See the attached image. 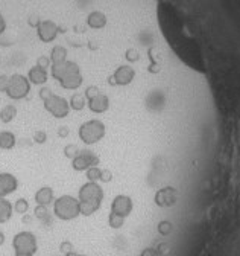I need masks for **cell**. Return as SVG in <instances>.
Listing matches in <instances>:
<instances>
[{
  "label": "cell",
  "mask_w": 240,
  "mask_h": 256,
  "mask_svg": "<svg viewBox=\"0 0 240 256\" xmlns=\"http://www.w3.org/2000/svg\"><path fill=\"white\" fill-rule=\"evenodd\" d=\"M53 214L62 221H72L81 215L79 200L73 195H61L53 201Z\"/></svg>",
  "instance_id": "6da1fadb"
},
{
  "label": "cell",
  "mask_w": 240,
  "mask_h": 256,
  "mask_svg": "<svg viewBox=\"0 0 240 256\" xmlns=\"http://www.w3.org/2000/svg\"><path fill=\"white\" fill-rule=\"evenodd\" d=\"M107 134V127L101 119H90L84 122L78 130V136L85 145H94Z\"/></svg>",
  "instance_id": "7a4b0ae2"
},
{
  "label": "cell",
  "mask_w": 240,
  "mask_h": 256,
  "mask_svg": "<svg viewBox=\"0 0 240 256\" xmlns=\"http://www.w3.org/2000/svg\"><path fill=\"white\" fill-rule=\"evenodd\" d=\"M29 92H30V83H29L27 76H25L22 73H14L9 76V84L5 92L8 95V98H11L14 101H20V99L26 98Z\"/></svg>",
  "instance_id": "3957f363"
},
{
  "label": "cell",
  "mask_w": 240,
  "mask_h": 256,
  "mask_svg": "<svg viewBox=\"0 0 240 256\" xmlns=\"http://www.w3.org/2000/svg\"><path fill=\"white\" fill-rule=\"evenodd\" d=\"M104 197V188L98 182H87L78 191V200L84 203H94L102 206Z\"/></svg>",
  "instance_id": "277c9868"
},
{
  "label": "cell",
  "mask_w": 240,
  "mask_h": 256,
  "mask_svg": "<svg viewBox=\"0 0 240 256\" xmlns=\"http://www.w3.org/2000/svg\"><path fill=\"white\" fill-rule=\"evenodd\" d=\"M44 108L49 111V113L56 118V119H62V118H67L70 113V104L66 98H62L59 95H52L49 96L47 99L43 101Z\"/></svg>",
  "instance_id": "5b68a950"
},
{
  "label": "cell",
  "mask_w": 240,
  "mask_h": 256,
  "mask_svg": "<svg viewBox=\"0 0 240 256\" xmlns=\"http://www.w3.org/2000/svg\"><path fill=\"white\" fill-rule=\"evenodd\" d=\"M12 247L15 252H23V253H32L35 255V252L38 250V244H37V238L35 235L29 232V230H22L12 239Z\"/></svg>",
  "instance_id": "8992f818"
},
{
  "label": "cell",
  "mask_w": 240,
  "mask_h": 256,
  "mask_svg": "<svg viewBox=\"0 0 240 256\" xmlns=\"http://www.w3.org/2000/svg\"><path fill=\"white\" fill-rule=\"evenodd\" d=\"M99 163H101L99 156H96L93 151H79L78 156L72 159V166L78 172L87 171L91 166H99Z\"/></svg>",
  "instance_id": "52a82bcc"
},
{
  "label": "cell",
  "mask_w": 240,
  "mask_h": 256,
  "mask_svg": "<svg viewBox=\"0 0 240 256\" xmlns=\"http://www.w3.org/2000/svg\"><path fill=\"white\" fill-rule=\"evenodd\" d=\"M37 34L43 43H52L59 34V26L52 20H41L37 26Z\"/></svg>",
  "instance_id": "ba28073f"
},
{
  "label": "cell",
  "mask_w": 240,
  "mask_h": 256,
  "mask_svg": "<svg viewBox=\"0 0 240 256\" xmlns=\"http://www.w3.org/2000/svg\"><path fill=\"white\" fill-rule=\"evenodd\" d=\"M111 212L126 218L133 212V200L125 194L116 195L113 198V203H111Z\"/></svg>",
  "instance_id": "9c48e42d"
},
{
  "label": "cell",
  "mask_w": 240,
  "mask_h": 256,
  "mask_svg": "<svg viewBox=\"0 0 240 256\" xmlns=\"http://www.w3.org/2000/svg\"><path fill=\"white\" fill-rule=\"evenodd\" d=\"M154 200H155V204L160 207H170L177 203V189L172 186L158 189Z\"/></svg>",
  "instance_id": "30bf717a"
},
{
  "label": "cell",
  "mask_w": 240,
  "mask_h": 256,
  "mask_svg": "<svg viewBox=\"0 0 240 256\" xmlns=\"http://www.w3.org/2000/svg\"><path fill=\"white\" fill-rule=\"evenodd\" d=\"M19 188V180L11 172H0V197H8Z\"/></svg>",
  "instance_id": "8fae6325"
},
{
  "label": "cell",
  "mask_w": 240,
  "mask_h": 256,
  "mask_svg": "<svg viewBox=\"0 0 240 256\" xmlns=\"http://www.w3.org/2000/svg\"><path fill=\"white\" fill-rule=\"evenodd\" d=\"M108 108H109V98H108L107 93H99L98 96L88 99V110L91 111V113L102 115Z\"/></svg>",
  "instance_id": "7c38bea8"
},
{
  "label": "cell",
  "mask_w": 240,
  "mask_h": 256,
  "mask_svg": "<svg viewBox=\"0 0 240 256\" xmlns=\"http://www.w3.org/2000/svg\"><path fill=\"white\" fill-rule=\"evenodd\" d=\"M27 79L29 83L34 86H44L47 83V70L40 66L30 67L27 72Z\"/></svg>",
  "instance_id": "4fadbf2b"
},
{
  "label": "cell",
  "mask_w": 240,
  "mask_h": 256,
  "mask_svg": "<svg viewBox=\"0 0 240 256\" xmlns=\"http://www.w3.org/2000/svg\"><path fill=\"white\" fill-rule=\"evenodd\" d=\"M55 201V194H53V189L49 186H43L35 192V203L38 206H49Z\"/></svg>",
  "instance_id": "5bb4252c"
},
{
  "label": "cell",
  "mask_w": 240,
  "mask_h": 256,
  "mask_svg": "<svg viewBox=\"0 0 240 256\" xmlns=\"http://www.w3.org/2000/svg\"><path fill=\"white\" fill-rule=\"evenodd\" d=\"M14 212V206L6 197H0V224L8 223L12 217Z\"/></svg>",
  "instance_id": "9a60e30c"
},
{
  "label": "cell",
  "mask_w": 240,
  "mask_h": 256,
  "mask_svg": "<svg viewBox=\"0 0 240 256\" xmlns=\"http://www.w3.org/2000/svg\"><path fill=\"white\" fill-rule=\"evenodd\" d=\"M51 60H52V64L67 61V60H69V51H67V47H64L62 44L53 46L52 51H51Z\"/></svg>",
  "instance_id": "2e32d148"
},
{
  "label": "cell",
  "mask_w": 240,
  "mask_h": 256,
  "mask_svg": "<svg viewBox=\"0 0 240 256\" xmlns=\"http://www.w3.org/2000/svg\"><path fill=\"white\" fill-rule=\"evenodd\" d=\"M17 143V139H15V134L12 131H2L0 133V148L2 150H12Z\"/></svg>",
  "instance_id": "e0dca14e"
},
{
  "label": "cell",
  "mask_w": 240,
  "mask_h": 256,
  "mask_svg": "<svg viewBox=\"0 0 240 256\" xmlns=\"http://www.w3.org/2000/svg\"><path fill=\"white\" fill-rule=\"evenodd\" d=\"M15 116H17V108H15V105H12V104H8L0 110V121L3 124L12 122L15 119Z\"/></svg>",
  "instance_id": "ac0fdd59"
},
{
  "label": "cell",
  "mask_w": 240,
  "mask_h": 256,
  "mask_svg": "<svg viewBox=\"0 0 240 256\" xmlns=\"http://www.w3.org/2000/svg\"><path fill=\"white\" fill-rule=\"evenodd\" d=\"M85 96H84V93H73L72 95V98H70V101H69V104H70V108H73L75 111H81V110H84V107H85Z\"/></svg>",
  "instance_id": "d6986e66"
},
{
  "label": "cell",
  "mask_w": 240,
  "mask_h": 256,
  "mask_svg": "<svg viewBox=\"0 0 240 256\" xmlns=\"http://www.w3.org/2000/svg\"><path fill=\"white\" fill-rule=\"evenodd\" d=\"M79 209H81V215H84V217H90V215H93L96 211H99V209H101V204L79 201Z\"/></svg>",
  "instance_id": "ffe728a7"
},
{
  "label": "cell",
  "mask_w": 240,
  "mask_h": 256,
  "mask_svg": "<svg viewBox=\"0 0 240 256\" xmlns=\"http://www.w3.org/2000/svg\"><path fill=\"white\" fill-rule=\"evenodd\" d=\"M108 224H109L111 229H120L123 224H125V218L120 217V215H116L113 212H109V215H108Z\"/></svg>",
  "instance_id": "44dd1931"
},
{
  "label": "cell",
  "mask_w": 240,
  "mask_h": 256,
  "mask_svg": "<svg viewBox=\"0 0 240 256\" xmlns=\"http://www.w3.org/2000/svg\"><path fill=\"white\" fill-rule=\"evenodd\" d=\"M85 172H87L88 182H101V174H102V169H101L99 166H91V168H88Z\"/></svg>",
  "instance_id": "7402d4cb"
},
{
  "label": "cell",
  "mask_w": 240,
  "mask_h": 256,
  "mask_svg": "<svg viewBox=\"0 0 240 256\" xmlns=\"http://www.w3.org/2000/svg\"><path fill=\"white\" fill-rule=\"evenodd\" d=\"M14 211L17 212V214H20V215H26V212L29 211V203H27V200L19 198L17 201H15V204H14Z\"/></svg>",
  "instance_id": "603a6c76"
},
{
  "label": "cell",
  "mask_w": 240,
  "mask_h": 256,
  "mask_svg": "<svg viewBox=\"0 0 240 256\" xmlns=\"http://www.w3.org/2000/svg\"><path fill=\"white\" fill-rule=\"evenodd\" d=\"M172 229L173 227H172V223L170 221H161V223L158 224V232L161 233V235H164V236L169 235L172 232Z\"/></svg>",
  "instance_id": "cb8c5ba5"
},
{
  "label": "cell",
  "mask_w": 240,
  "mask_h": 256,
  "mask_svg": "<svg viewBox=\"0 0 240 256\" xmlns=\"http://www.w3.org/2000/svg\"><path fill=\"white\" fill-rule=\"evenodd\" d=\"M79 153V148L75 145V143H70V145H67L66 148H64V154H66V157L69 159H75Z\"/></svg>",
  "instance_id": "d4e9b609"
},
{
  "label": "cell",
  "mask_w": 240,
  "mask_h": 256,
  "mask_svg": "<svg viewBox=\"0 0 240 256\" xmlns=\"http://www.w3.org/2000/svg\"><path fill=\"white\" fill-rule=\"evenodd\" d=\"M34 140H35L37 143H44V142L47 140V134H46L43 130H37V131L34 133Z\"/></svg>",
  "instance_id": "484cf974"
},
{
  "label": "cell",
  "mask_w": 240,
  "mask_h": 256,
  "mask_svg": "<svg viewBox=\"0 0 240 256\" xmlns=\"http://www.w3.org/2000/svg\"><path fill=\"white\" fill-rule=\"evenodd\" d=\"M9 84V76L8 75H0V92L5 93Z\"/></svg>",
  "instance_id": "4316f807"
},
{
  "label": "cell",
  "mask_w": 240,
  "mask_h": 256,
  "mask_svg": "<svg viewBox=\"0 0 240 256\" xmlns=\"http://www.w3.org/2000/svg\"><path fill=\"white\" fill-rule=\"evenodd\" d=\"M35 217L40 218V220L46 218V217H47V207H46V206H38V204H37V207H35Z\"/></svg>",
  "instance_id": "83f0119b"
},
{
  "label": "cell",
  "mask_w": 240,
  "mask_h": 256,
  "mask_svg": "<svg viewBox=\"0 0 240 256\" xmlns=\"http://www.w3.org/2000/svg\"><path fill=\"white\" fill-rule=\"evenodd\" d=\"M111 179H113V174H111V171H109V169H102V174H101V182L108 183V182H111Z\"/></svg>",
  "instance_id": "f1b7e54d"
},
{
  "label": "cell",
  "mask_w": 240,
  "mask_h": 256,
  "mask_svg": "<svg viewBox=\"0 0 240 256\" xmlns=\"http://www.w3.org/2000/svg\"><path fill=\"white\" fill-rule=\"evenodd\" d=\"M52 95H53V92H52L51 89H47V87H44V89L40 90V98H41V101L47 99V98H49V96H52Z\"/></svg>",
  "instance_id": "f546056e"
},
{
  "label": "cell",
  "mask_w": 240,
  "mask_h": 256,
  "mask_svg": "<svg viewBox=\"0 0 240 256\" xmlns=\"http://www.w3.org/2000/svg\"><path fill=\"white\" fill-rule=\"evenodd\" d=\"M59 249H61V252H62V253H66V255H69V253H72V252H73V246H72L70 243H67V241H66V243H62Z\"/></svg>",
  "instance_id": "4dcf8cb0"
},
{
  "label": "cell",
  "mask_w": 240,
  "mask_h": 256,
  "mask_svg": "<svg viewBox=\"0 0 240 256\" xmlns=\"http://www.w3.org/2000/svg\"><path fill=\"white\" fill-rule=\"evenodd\" d=\"M140 256H160V253L155 249H145L140 253Z\"/></svg>",
  "instance_id": "1f68e13d"
},
{
  "label": "cell",
  "mask_w": 240,
  "mask_h": 256,
  "mask_svg": "<svg viewBox=\"0 0 240 256\" xmlns=\"http://www.w3.org/2000/svg\"><path fill=\"white\" fill-rule=\"evenodd\" d=\"M5 31H6V22H5V17L2 15V12H0V37L3 35Z\"/></svg>",
  "instance_id": "d6a6232c"
},
{
  "label": "cell",
  "mask_w": 240,
  "mask_h": 256,
  "mask_svg": "<svg viewBox=\"0 0 240 256\" xmlns=\"http://www.w3.org/2000/svg\"><path fill=\"white\" fill-rule=\"evenodd\" d=\"M69 133H70V130L67 127H59V130H58V136L59 137H67Z\"/></svg>",
  "instance_id": "836d02e7"
},
{
  "label": "cell",
  "mask_w": 240,
  "mask_h": 256,
  "mask_svg": "<svg viewBox=\"0 0 240 256\" xmlns=\"http://www.w3.org/2000/svg\"><path fill=\"white\" fill-rule=\"evenodd\" d=\"M5 244V233L0 230V246H3Z\"/></svg>",
  "instance_id": "e575fe53"
},
{
  "label": "cell",
  "mask_w": 240,
  "mask_h": 256,
  "mask_svg": "<svg viewBox=\"0 0 240 256\" xmlns=\"http://www.w3.org/2000/svg\"><path fill=\"white\" fill-rule=\"evenodd\" d=\"M14 256H34L32 253H23V252H15Z\"/></svg>",
  "instance_id": "d590c367"
},
{
  "label": "cell",
  "mask_w": 240,
  "mask_h": 256,
  "mask_svg": "<svg viewBox=\"0 0 240 256\" xmlns=\"http://www.w3.org/2000/svg\"><path fill=\"white\" fill-rule=\"evenodd\" d=\"M66 256H85V255H76L75 252H72V253H69V255H66Z\"/></svg>",
  "instance_id": "8d00e7d4"
}]
</instances>
